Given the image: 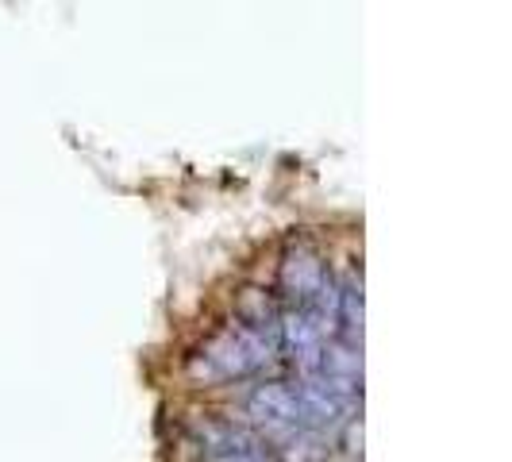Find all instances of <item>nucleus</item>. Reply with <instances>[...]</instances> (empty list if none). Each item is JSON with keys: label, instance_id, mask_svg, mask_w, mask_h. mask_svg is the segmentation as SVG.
Segmentation results:
<instances>
[{"label": "nucleus", "instance_id": "2", "mask_svg": "<svg viewBox=\"0 0 512 462\" xmlns=\"http://www.w3.org/2000/svg\"><path fill=\"white\" fill-rule=\"evenodd\" d=\"M355 405H347L328 382L320 378H305L297 385V412H301V428H308L312 436H324L328 428H339L347 420V412Z\"/></svg>", "mask_w": 512, "mask_h": 462}, {"label": "nucleus", "instance_id": "1", "mask_svg": "<svg viewBox=\"0 0 512 462\" xmlns=\"http://www.w3.org/2000/svg\"><path fill=\"white\" fill-rule=\"evenodd\" d=\"M247 412L255 416V424L266 428V436H282L301 428V412H297V389L282 382H266L258 385L255 393L247 397Z\"/></svg>", "mask_w": 512, "mask_h": 462}, {"label": "nucleus", "instance_id": "5", "mask_svg": "<svg viewBox=\"0 0 512 462\" xmlns=\"http://www.w3.org/2000/svg\"><path fill=\"white\" fill-rule=\"evenodd\" d=\"M278 339L297 359V355H308V351H320V343L328 339V332L316 324V316L308 308H293V312L278 316Z\"/></svg>", "mask_w": 512, "mask_h": 462}, {"label": "nucleus", "instance_id": "4", "mask_svg": "<svg viewBox=\"0 0 512 462\" xmlns=\"http://www.w3.org/2000/svg\"><path fill=\"white\" fill-rule=\"evenodd\" d=\"M328 282V270H324V262L316 251H308V247H297V251H289L285 255V266H282V285L301 301L308 305L312 297H316V289Z\"/></svg>", "mask_w": 512, "mask_h": 462}, {"label": "nucleus", "instance_id": "7", "mask_svg": "<svg viewBox=\"0 0 512 462\" xmlns=\"http://www.w3.org/2000/svg\"><path fill=\"white\" fill-rule=\"evenodd\" d=\"M335 324H343V332H347V343H355V335H362V282H351L339 285V316H335Z\"/></svg>", "mask_w": 512, "mask_h": 462}, {"label": "nucleus", "instance_id": "3", "mask_svg": "<svg viewBox=\"0 0 512 462\" xmlns=\"http://www.w3.org/2000/svg\"><path fill=\"white\" fill-rule=\"evenodd\" d=\"M251 370H258V366L251 362V355H247V347H243V339H239L235 328L228 335H220L216 343H208L201 362L193 366V374H205V378H243Z\"/></svg>", "mask_w": 512, "mask_h": 462}, {"label": "nucleus", "instance_id": "6", "mask_svg": "<svg viewBox=\"0 0 512 462\" xmlns=\"http://www.w3.org/2000/svg\"><path fill=\"white\" fill-rule=\"evenodd\" d=\"M332 382H362V355L347 339H324L320 343V374Z\"/></svg>", "mask_w": 512, "mask_h": 462}]
</instances>
